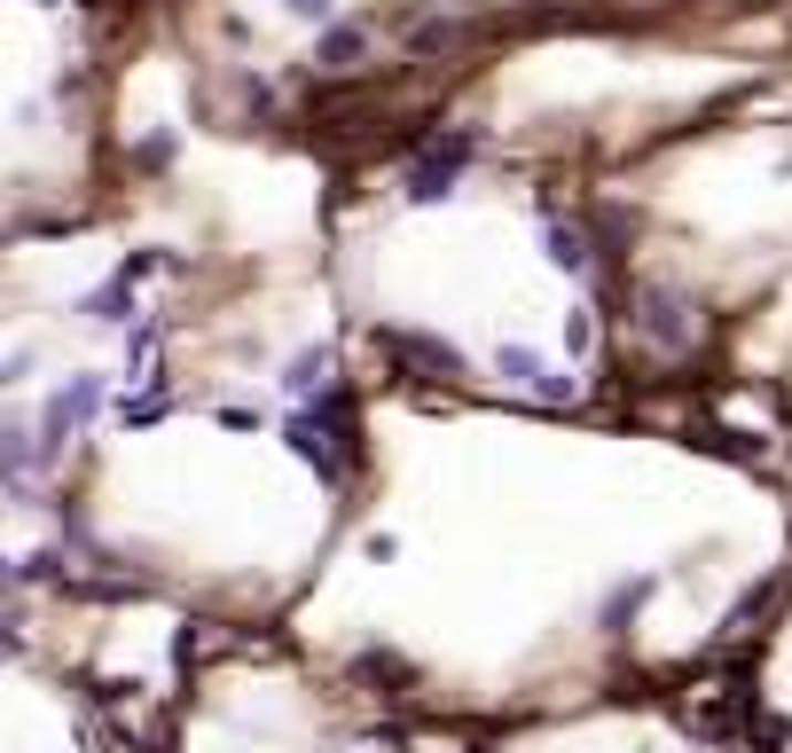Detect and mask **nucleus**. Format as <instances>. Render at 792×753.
I'll list each match as a JSON object with an SVG mask.
<instances>
[{
    "label": "nucleus",
    "instance_id": "1",
    "mask_svg": "<svg viewBox=\"0 0 792 753\" xmlns=\"http://www.w3.org/2000/svg\"><path fill=\"white\" fill-rule=\"evenodd\" d=\"M463 157H471V134H456V142H439L424 165H416V174H408V197L416 205H439V197H448L456 189V174H463Z\"/></svg>",
    "mask_w": 792,
    "mask_h": 753
},
{
    "label": "nucleus",
    "instance_id": "4",
    "mask_svg": "<svg viewBox=\"0 0 792 753\" xmlns=\"http://www.w3.org/2000/svg\"><path fill=\"white\" fill-rule=\"evenodd\" d=\"M534 369H542V362L525 354V346H510V354H502V377H534Z\"/></svg>",
    "mask_w": 792,
    "mask_h": 753
},
{
    "label": "nucleus",
    "instance_id": "5",
    "mask_svg": "<svg viewBox=\"0 0 792 753\" xmlns=\"http://www.w3.org/2000/svg\"><path fill=\"white\" fill-rule=\"evenodd\" d=\"M283 9H299V17H314V24H330V9H337V0H283Z\"/></svg>",
    "mask_w": 792,
    "mask_h": 753
},
{
    "label": "nucleus",
    "instance_id": "6",
    "mask_svg": "<svg viewBox=\"0 0 792 753\" xmlns=\"http://www.w3.org/2000/svg\"><path fill=\"white\" fill-rule=\"evenodd\" d=\"M40 9H55V0H40Z\"/></svg>",
    "mask_w": 792,
    "mask_h": 753
},
{
    "label": "nucleus",
    "instance_id": "3",
    "mask_svg": "<svg viewBox=\"0 0 792 753\" xmlns=\"http://www.w3.org/2000/svg\"><path fill=\"white\" fill-rule=\"evenodd\" d=\"M550 260H557V268H581L588 251H581V236H573V228H550Z\"/></svg>",
    "mask_w": 792,
    "mask_h": 753
},
{
    "label": "nucleus",
    "instance_id": "2",
    "mask_svg": "<svg viewBox=\"0 0 792 753\" xmlns=\"http://www.w3.org/2000/svg\"><path fill=\"white\" fill-rule=\"evenodd\" d=\"M354 55H362V32H354V24H330L322 48H314V63H330V71H337V63H354Z\"/></svg>",
    "mask_w": 792,
    "mask_h": 753
}]
</instances>
